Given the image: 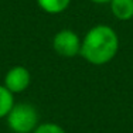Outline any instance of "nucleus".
Wrapping results in <instances>:
<instances>
[{
	"label": "nucleus",
	"instance_id": "5",
	"mask_svg": "<svg viewBox=\"0 0 133 133\" xmlns=\"http://www.w3.org/2000/svg\"><path fill=\"white\" fill-rule=\"evenodd\" d=\"M109 7L116 20L129 21L133 18V0H112Z\"/></svg>",
	"mask_w": 133,
	"mask_h": 133
},
{
	"label": "nucleus",
	"instance_id": "4",
	"mask_svg": "<svg viewBox=\"0 0 133 133\" xmlns=\"http://www.w3.org/2000/svg\"><path fill=\"white\" fill-rule=\"evenodd\" d=\"M31 79L33 77H31L30 69L24 65H14L6 72L3 85L13 95H17L28 89V87L31 85Z\"/></svg>",
	"mask_w": 133,
	"mask_h": 133
},
{
	"label": "nucleus",
	"instance_id": "2",
	"mask_svg": "<svg viewBox=\"0 0 133 133\" xmlns=\"http://www.w3.org/2000/svg\"><path fill=\"white\" fill-rule=\"evenodd\" d=\"M6 123L13 133H33L40 123L38 110L27 102L14 103L6 116Z\"/></svg>",
	"mask_w": 133,
	"mask_h": 133
},
{
	"label": "nucleus",
	"instance_id": "6",
	"mask_svg": "<svg viewBox=\"0 0 133 133\" xmlns=\"http://www.w3.org/2000/svg\"><path fill=\"white\" fill-rule=\"evenodd\" d=\"M37 6L47 14H61L69 7L72 0H36Z\"/></svg>",
	"mask_w": 133,
	"mask_h": 133
},
{
	"label": "nucleus",
	"instance_id": "1",
	"mask_svg": "<svg viewBox=\"0 0 133 133\" xmlns=\"http://www.w3.org/2000/svg\"><path fill=\"white\" fill-rule=\"evenodd\" d=\"M119 51V36L108 24H96L84 34L79 55L91 65H105Z\"/></svg>",
	"mask_w": 133,
	"mask_h": 133
},
{
	"label": "nucleus",
	"instance_id": "7",
	"mask_svg": "<svg viewBox=\"0 0 133 133\" xmlns=\"http://www.w3.org/2000/svg\"><path fill=\"white\" fill-rule=\"evenodd\" d=\"M14 103V95L3 84H0V119H6Z\"/></svg>",
	"mask_w": 133,
	"mask_h": 133
},
{
	"label": "nucleus",
	"instance_id": "3",
	"mask_svg": "<svg viewBox=\"0 0 133 133\" xmlns=\"http://www.w3.org/2000/svg\"><path fill=\"white\" fill-rule=\"evenodd\" d=\"M82 38L71 28H62L52 37V50L62 58H75L81 52Z\"/></svg>",
	"mask_w": 133,
	"mask_h": 133
},
{
	"label": "nucleus",
	"instance_id": "8",
	"mask_svg": "<svg viewBox=\"0 0 133 133\" xmlns=\"http://www.w3.org/2000/svg\"><path fill=\"white\" fill-rule=\"evenodd\" d=\"M33 133H66V130L55 122H40Z\"/></svg>",
	"mask_w": 133,
	"mask_h": 133
},
{
	"label": "nucleus",
	"instance_id": "9",
	"mask_svg": "<svg viewBox=\"0 0 133 133\" xmlns=\"http://www.w3.org/2000/svg\"><path fill=\"white\" fill-rule=\"evenodd\" d=\"M89 2L95 3V4H109L112 0H89Z\"/></svg>",
	"mask_w": 133,
	"mask_h": 133
}]
</instances>
